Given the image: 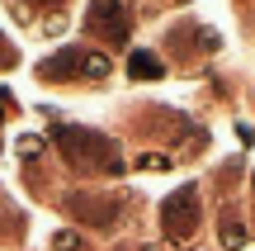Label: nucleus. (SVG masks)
Here are the masks:
<instances>
[{
  "instance_id": "obj_8",
  "label": "nucleus",
  "mask_w": 255,
  "mask_h": 251,
  "mask_svg": "<svg viewBox=\"0 0 255 251\" xmlns=\"http://www.w3.org/2000/svg\"><path fill=\"white\" fill-rule=\"evenodd\" d=\"M222 247H232V251H237V247H246V223H241L232 209L222 214Z\"/></svg>"
},
{
  "instance_id": "obj_12",
  "label": "nucleus",
  "mask_w": 255,
  "mask_h": 251,
  "mask_svg": "<svg viewBox=\"0 0 255 251\" xmlns=\"http://www.w3.org/2000/svg\"><path fill=\"white\" fill-rule=\"evenodd\" d=\"M38 5H43V9H47V5H52V9H62V5H66V0H38Z\"/></svg>"
},
{
  "instance_id": "obj_1",
  "label": "nucleus",
  "mask_w": 255,
  "mask_h": 251,
  "mask_svg": "<svg viewBox=\"0 0 255 251\" xmlns=\"http://www.w3.org/2000/svg\"><path fill=\"white\" fill-rule=\"evenodd\" d=\"M52 142L62 147V157H66L71 171H104V176H119L123 171L119 142L104 138V133H95V128H71V123H66V128L52 133Z\"/></svg>"
},
{
  "instance_id": "obj_9",
  "label": "nucleus",
  "mask_w": 255,
  "mask_h": 251,
  "mask_svg": "<svg viewBox=\"0 0 255 251\" xmlns=\"http://www.w3.org/2000/svg\"><path fill=\"white\" fill-rule=\"evenodd\" d=\"M52 251H81V237L62 228V233H52Z\"/></svg>"
},
{
  "instance_id": "obj_10",
  "label": "nucleus",
  "mask_w": 255,
  "mask_h": 251,
  "mask_svg": "<svg viewBox=\"0 0 255 251\" xmlns=\"http://www.w3.org/2000/svg\"><path fill=\"white\" fill-rule=\"evenodd\" d=\"M137 171H170V157H156V152H146V157H137Z\"/></svg>"
},
{
  "instance_id": "obj_13",
  "label": "nucleus",
  "mask_w": 255,
  "mask_h": 251,
  "mask_svg": "<svg viewBox=\"0 0 255 251\" xmlns=\"http://www.w3.org/2000/svg\"><path fill=\"white\" fill-rule=\"evenodd\" d=\"M251 190H255V176H251Z\"/></svg>"
},
{
  "instance_id": "obj_4",
  "label": "nucleus",
  "mask_w": 255,
  "mask_h": 251,
  "mask_svg": "<svg viewBox=\"0 0 255 251\" xmlns=\"http://www.w3.org/2000/svg\"><path fill=\"white\" fill-rule=\"evenodd\" d=\"M85 28H90L100 43H128L132 38V14H128V5L123 0H95L90 5V14H85Z\"/></svg>"
},
{
  "instance_id": "obj_11",
  "label": "nucleus",
  "mask_w": 255,
  "mask_h": 251,
  "mask_svg": "<svg viewBox=\"0 0 255 251\" xmlns=\"http://www.w3.org/2000/svg\"><path fill=\"white\" fill-rule=\"evenodd\" d=\"M14 57H19V52L5 43V38H0V66H14Z\"/></svg>"
},
{
  "instance_id": "obj_6",
  "label": "nucleus",
  "mask_w": 255,
  "mask_h": 251,
  "mask_svg": "<svg viewBox=\"0 0 255 251\" xmlns=\"http://www.w3.org/2000/svg\"><path fill=\"white\" fill-rule=\"evenodd\" d=\"M128 76H132V81H161L165 76V57H156L151 47H137V52H128Z\"/></svg>"
},
{
  "instance_id": "obj_14",
  "label": "nucleus",
  "mask_w": 255,
  "mask_h": 251,
  "mask_svg": "<svg viewBox=\"0 0 255 251\" xmlns=\"http://www.w3.org/2000/svg\"><path fill=\"white\" fill-rule=\"evenodd\" d=\"M132 251H146V247H132Z\"/></svg>"
},
{
  "instance_id": "obj_3",
  "label": "nucleus",
  "mask_w": 255,
  "mask_h": 251,
  "mask_svg": "<svg viewBox=\"0 0 255 251\" xmlns=\"http://www.w3.org/2000/svg\"><path fill=\"white\" fill-rule=\"evenodd\" d=\"M194 228H199V190L194 185H180L170 199L161 204V233H165V242H189L194 237Z\"/></svg>"
},
{
  "instance_id": "obj_7",
  "label": "nucleus",
  "mask_w": 255,
  "mask_h": 251,
  "mask_svg": "<svg viewBox=\"0 0 255 251\" xmlns=\"http://www.w3.org/2000/svg\"><path fill=\"white\" fill-rule=\"evenodd\" d=\"M189 43H213V33H203L199 24H175L170 33H165V47H170V52H180V47H189Z\"/></svg>"
},
{
  "instance_id": "obj_5",
  "label": "nucleus",
  "mask_w": 255,
  "mask_h": 251,
  "mask_svg": "<svg viewBox=\"0 0 255 251\" xmlns=\"http://www.w3.org/2000/svg\"><path fill=\"white\" fill-rule=\"evenodd\" d=\"M62 204H66V214H71V218H81V223H90V228H109L114 218H119V209H123L119 199L90 195V190H71Z\"/></svg>"
},
{
  "instance_id": "obj_2",
  "label": "nucleus",
  "mask_w": 255,
  "mask_h": 251,
  "mask_svg": "<svg viewBox=\"0 0 255 251\" xmlns=\"http://www.w3.org/2000/svg\"><path fill=\"white\" fill-rule=\"evenodd\" d=\"M38 76L43 81H104L109 76V57H100L95 47H62V52H52L43 66H38Z\"/></svg>"
}]
</instances>
